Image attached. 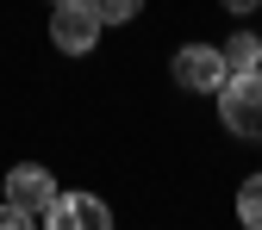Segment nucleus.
I'll use <instances>...</instances> for the list:
<instances>
[{
  "instance_id": "nucleus-1",
  "label": "nucleus",
  "mask_w": 262,
  "mask_h": 230,
  "mask_svg": "<svg viewBox=\"0 0 262 230\" xmlns=\"http://www.w3.org/2000/svg\"><path fill=\"white\" fill-rule=\"evenodd\" d=\"M219 118L231 137L262 143V69H231L219 81Z\"/></svg>"
},
{
  "instance_id": "nucleus-2",
  "label": "nucleus",
  "mask_w": 262,
  "mask_h": 230,
  "mask_svg": "<svg viewBox=\"0 0 262 230\" xmlns=\"http://www.w3.org/2000/svg\"><path fill=\"white\" fill-rule=\"evenodd\" d=\"M100 7L94 0H56V19H50V44L62 56H88L94 44H100Z\"/></svg>"
},
{
  "instance_id": "nucleus-3",
  "label": "nucleus",
  "mask_w": 262,
  "mask_h": 230,
  "mask_svg": "<svg viewBox=\"0 0 262 230\" xmlns=\"http://www.w3.org/2000/svg\"><path fill=\"white\" fill-rule=\"evenodd\" d=\"M169 69H175V81L187 93H219V81L231 75V69H225V50H212V44H181Z\"/></svg>"
},
{
  "instance_id": "nucleus-4",
  "label": "nucleus",
  "mask_w": 262,
  "mask_h": 230,
  "mask_svg": "<svg viewBox=\"0 0 262 230\" xmlns=\"http://www.w3.org/2000/svg\"><path fill=\"white\" fill-rule=\"evenodd\" d=\"M7 199L25 206L31 218H44V212L56 206V181H50V168H38V162H19V168H7Z\"/></svg>"
},
{
  "instance_id": "nucleus-5",
  "label": "nucleus",
  "mask_w": 262,
  "mask_h": 230,
  "mask_svg": "<svg viewBox=\"0 0 262 230\" xmlns=\"http://www.w3.org/2000/svg\"><path fill=\"white\" fill-rule=\"evenodd\" d=\"M44 218H50V230H106L113 224V212L94 199V193H56V206Z\"/></svg>"
},
{
  "instance_id": "nucleus-6",
  "label": "nucleus",
  "mask_w": 262,
  "mask_h": 230,
  "mask_svg": "<svg viewBox=\"0 0 262 230\" xmlns=\"http://www.w3.org/2000/svg\"><path fill=\"white\" fill-rule=\"evenodd\" d=\"M225 69H262V38H256V31H231V44H225Z\"/></svg>"
},
{
  "instance_id": "nucleus-7",
  "label": "nucleus",
  "mask_w": 262,
  "mask_h": 230,
  "mask_svg": "<svg viewBox=\"0 0 262 230\" xmlns=\"http://www.w3.org/2000/svg\"><path fill=\"white\" fill-rule=\"evenodd\" d=\"M237 218H244L250 230H262V174L244 181V193H237Z\"/></svg>"
},
{
  "instance_id": "nucleus-8",
  "label": "nucleus",
  "mask_w": 262,
  "mask_h": 230,
  "mask_svg": "<svg viewBox=\"0 0 262 230\" xmlns=\"http://www.w3.org/2000/svg\"><path fill=\"white\" fill-rule=\"evenodd\" d=\"M94 7H100V19H106V25H131V19L144 13V0H94Z\"/></svg>"
},
{
  "instance_id": "nucleus-9",
  "label": "nucleus",
  "mask_w": 262,
  "mask_h": 230,
  "mask_svg": "<svg viewBox=\"0 0 262 230\" xmlns=\"http://www.w3.org/2000/svg\"><path fill=\"white\" fill-rule=\"evenodd\" d=\"M25 224H31V212H25V206H13V199L0 206V230H25Z\"/></svg>"
},
{
  "instance_id": "nucleus-10",
  "label": "nucleus",
  "mask_w": 262,
  "mask_h": 230,
  "mask_svg": "<svg viewBox=\"0 0 262 230\" xmlns=\"http://www.w3.org/2000/svg\"><path fill=\"white\" fill-rule=\"evenodd\" d=\"M262 0H225V13H256Z\"/></svg>"
},
{
  "instance_id": "nucleus-11",
  "label": "nucleus",
  "mask_w": 262,
  "mask_h": 230,
  "mask_svg": "<svg viewBox=\"0 0 262 230\" xmlns=\"http://www.w3.org/2000/svg\"><path fill=\"white\" fill-rule=\"evenodd\" d=\"M50 7H56V0H50Z\"/></svg>"
}]
</instances>
